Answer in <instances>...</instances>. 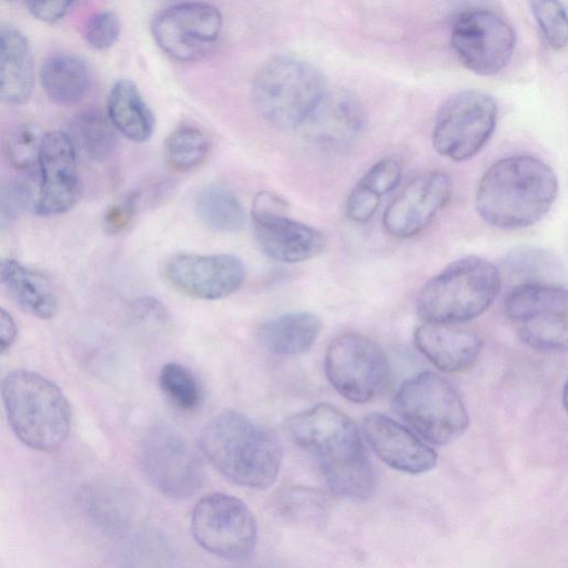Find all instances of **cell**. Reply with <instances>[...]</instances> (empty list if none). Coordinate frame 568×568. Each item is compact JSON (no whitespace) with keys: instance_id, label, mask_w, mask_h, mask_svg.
Returning <instances> with one entry per match:
<instances>
[{"instance_id":"484cf974","label":"cell","mask_w":568,"mask_h":568,"mask_svg":"<svg viewBox=\"0 0 568 568\" xmlns=\"http://www.w3.org/2000/svg\"><path fill=\"white\" fill-rule=\"evenodd\" d=\"M22 311L40 320L57 312V298L45 278L14 260H6L2 282Z\"/></svg>"},{"instance_id":"836d02e7","label":"cell","mask_w":568,"mask_h":568,"mask_svg":"<svg viewBox=\"0 0 568 568\" xmlns=\"http://www.w3.org/2000/svg\"><path fill=\"white\" fill-rule=\"evenodd\" d=\"M402 172L400 161L394 156H386L374 163L359 182L382 197L398 185Z\"/></svg>"},{"instance_id":"ba28073f","label":"cell","mask_w":568,"mask_h":568,"mask_svg":"<svg viewBox=\"0 0 568 568\" xmlns=\"http://www.w3.org/2000/svg\"><path fill=\"white\" fill-rule=\"evenodd\" d=\"M324 368L336 392L354 403H366L379 395L390 375L379 344L358 333H344L331 342Z\"/></svg>"},{"instance_id":"7402d4cb","label":"cell","mask_w":568,"mask_h":568,"mask_svg":"<svg viewBox=\"0 0 568 568\" xmlns=\"http://www.w3.org/2000/svg\"><path fill=\"white\" fill-rule=\"evenodd\" d=\"M34 63L28 39L17 29L0 31V102L26 103L33 91Z\"/></svg>"},{"instance_id":"60d3db41","label":"cell","mask_w":568,"mask_h":568,"mask_svg":"<svg viewBox=\"0 0 568 568\" xmlns=\"http://www.w3.org/2000/svg\"><path fill=\"white\" fill-rule=\"evenodd\" d=\"M6 260L0 257V283L2 282Z\"/></svg>"},{"instance_id":"cb8c5ba5","label":"cell","mask_w":568,"mask_h":568,"mask_svg":"<svg viewBox=\"0 0 568 568\" xmlns=\"http://www.w3.org/2000/svg\"><path fill=\"white\" fill-rule=\"evenodd\" d=\"M108 118L116 131L128 140L142 143L154 130V116L135 83L128 79L116 81L108 98Z\"/></svg>"},{"instance_id":"7c38bea8","label":"cell","mask_w":568,"mask_h":568,"mask_svg":"<svg viewBox=\"0 0 568 568\" xmlns=\"http://www.w3.org/2000/svg\"><path fill=\"white\" fill-rule=\"evenodd\" d=\"M288 432L294 443L318 462L323 475L367 456L354 422L325 403L293 416Z\"/></svg>"},{"instance_id":"b9f144b4","label":"cell","mask_w":568,"mask_h":568,"mask_svg":"<svg viewBox=\"0 0 568 568\" xmlns=\"http://www.w3.org/2000/svg\"><path fill=\"white\" fill-rule=\"evenodd\" d=\"M3 1H17V0H3Z\"/></svg>"},{"instance_id":"4fadbf2b","label":"cell","mask_w":568,"mask_h":568,"mask_svg":"<svg viewBox=\"0 0 568 568\" xmlns=\"http://www.w3.org/2000/svg\"><path fill=\"white\" fill-rule=\"evenodd\" d=\"M450 42L457 58L468 70L480 75H493L510 61L515 32L498 13L471 9L454 20Z\"/></svg>"},{"instance_id":"ffe728a7","label":"cell","mask_w":568,"mask_h":568,"mask_svg":"<svg viewBox=\"0 0 568 568\" xmlns=\"http://www.w3.org/2000/svg\"><path fill=\"white\" fill-rule=\"evenodd\" d=\"M362 428L365 440L376 456L396 470L416 475L436 465L437 455L433 448L410 428L384 414H367Z\"/></svg>"},{"instance_id":"4316f807","label":"cell","mask_w":568,"mask_h":568,"mask_svg":"<svg viewBox=\"0 0 568 568\" xmlns=\"http://www.w3.org/2000/svg\"><path fill=\"white\" fill-rule=\"evenodd\" d=\"M195 210L206 226L219 232H236L245 222L241 202L232 191L221 185L203 189L196 197Z\"/></svg>"},{"instance_id":"52a82bcc","label":"cell","mask_w":568,"mask_h":568,"mask_svg":"<svg viewBox=\"0 0 568 568\" xmlns=\"http://www.w3.org/2000/svg\"><path fill=\"white\" fill-rule=\"evenodd\" d=\"M497 122V105L486 92L464 90L448 98L435 116V151L453 161L476 155L488 142Z\"/></svg>"},{"instance_id":"6da1fadb","label":"cell","mask_w":568,"mask_h":568,"mask_svg":"<svg viewBox=\"0 0 568 568\" xmlns=\"http://www.w3.org/2000/svg\"><path fill=\"white\" fill-rule=\"evenodd\" d=\"M558 194L554 170L531 155H513L491 164L480 178L475 207L489 225L518 230L539 222Z\"/></svg>"},{"instance_id":"d6986e66","label":"cell","mask_w":568,"mask_h":568,"mask_svg":"<svg viewBox=\"0 0 568 568\" xmlns=\"http://www.w3.org/2000/svg\"><path fill=\"white\" fill-rule=\"evenodd\" d=\"M452 181L442 171L413 179L388 204L383 215L386 232L396 239H409L423 232L446 205Z\"/></svg>"},{"instance_id":"7bdbcfd3","label":"cell","mask_w":568,"mask_h":568,"mask_svg":"<svg viewBox=\"0 0 568 568\" xmlns=\"http://www.w3.org/2000/svg\"><path fill=\"white\" fill-rule=\"evenodd\" d=\"M0 31H1V28H0Z\"/></svg>"},{"instance_id":"30bf717a","label":"cell","mask_w":568,"mask_h":568,"mask_svg":"<svg viewBox=\"0 0 568 568\" xmlns=\"http://www.w3.org/2000/svg\"><path fill=\"white\" fill-rule=\"evenodd\" d=\"M191 530L206 551L227 560H243L254 550L257 526L253 513L237 497L213 493L200 499Z\"/></svg>"},{"instance_id":"7a4b0ae2","label":"cell","mask_w":568,"mask_h":568,"mask_svg":"<svg viewBox=\"0 0 568 568\" xmlns=\"http://www.w3.org/2000/svg\"><path fill=\"white\" fill-rule=\"evenodd\" d=\"M199 446L226 479L242 487L265 489L280 473L283 452L276 435L233 409L206 423Z\"/></svg>"},{"instance_id":"5b68a950","label":"cell","mask_w":568,"mask_h":568,"mask_svg":"<svg viewBox=\"0 0 568 568\" xmlns=\"http://www.w3.org/2000/svg\"><path fill=\"white\" fill-rule=\"evenodd\" d=\"M394 408L414 433L436 446L456 440L469 424L459 394L432 371L405 379L395 394Z\"/></svg>"},{"instance_id":"d6a6232c","label":"cell","mask_w":568,"mask_h":568,"mask_svg":"<svg viewBox=\"0 0 568 568\" xmlns=\"http://www.w3.org/2000/svg\"><path fill=\"white\" fill-rule=\"evenodd\" d=\"M531 13L547 43L556 50L567 43V14L559 0H530Z\"/></svg>"},{"instance_id":"83f0119b","label":"cell","mask_w":568,"mask_h":568,"mask_svg":"<svg viewBox=\"0 0 568 568\" xmlns=\"http://www.w3.org/2000/svg\"><path fill=\"white\" fill-rule=\"evenodd\" d=\"M70 130L74 146H79L92 161L106 160L115 149V129L100 111L87 110L78 114L71 121Z\"/></svg>"},{"instance_id":"9c48e42d","label":"cell","mask_w":568,"mask_h":568,"mask_svg":"<svg viewBox=\"0 0 568 568\" xmlns=\"http://www.w3.org/2000/svg\"><path fill=\"white\" fill-rule=\"evenodd\" d=\"M508 318L532 348L561 352L567 347V291L561 284H518L505 301Z\"/></svg>"},{"instance_id":"8fae6325","label":"cell","mask_w":568,"mask_h":568,"mask_svg":"<svg viewBox=\"0 0 568 568\" xmlns=\"http://www.w3.org/2000/svg\"><path fill=\"white\" fill-rule=\"evenodd\" d=\"M141 463L151 484L170 498H187L204 485L206 474L197 452L170 426H154L141 443Z\"/></svg>"},{"instance_id":"8d00e7d4","label":"cell","mask_w":568,"mask_h":568,"mask_svg":"<svg viewBox=\"0 0 568 568\" xmlns=\"http://www.w3.org/2000/svg\"><path fill=\"white\" fill-rule=\"evenodd\" d=\"M30 13L45 23H54L64 18L77 6L88 0H23Z\"/></svg>"},{"instance_id":"e575fe53","label":"cell","mask_w":568,"mask_h":568,"mask_svg":"<svg viewBox=\"0 0 568 568\" xmlns=\"http://www.w3.org/2000/svg\"><path fill=\"white\" fill-rule=\"evenodd\" d=\"M85 40L97 50L112 47L120 36V22L111 11H101L90 18L85 27Z\"/></svg>"},{"instance_id":"74e56055","label":"cell","mask_w":568,"mask_h":568,"mask_svg":"<svg viewBox=\"0 0 568 568\" xmlns=\"http://www.w3.org/2000/svg\"><path fill=\"white\" fill-rule=\"evenodd\" d=\"M132 315L135 322L146 328L161 327L168 321L164 305L151 296L136 300L132 305Z\"/></svg>"},{"instance_id":"f1b7e54d","label":"cell","mask_w":568,"mask_h":568,"mask_svg":"<svg viewBox=\"0 0 568 568\" xmlns=\"http://www.w3.org/2000/svg\"><path fill=\"white\" fill-rule=\"evenodd\" d=\"M504 267L518 284H560V262L542 248L516 247L507 254Z\"/></svg>"},{"instance_id":"f35d334b","label":"cell","mask_w":568,"mask_h":568,"mask_svg":"<svg viewBox=\"0 0 568 568\" xmlns=\"http://www.w3.org/2000/svg\"><path fill=\"white\" fill-rule=\"evenodd\" d=\"M139 193H132L123 202L111 206L106 211L104 226L108 233H120L129 225L136 211Z\"/></svg>"},{"instance_id":"603a6c76","label":"cell","mask_w":568,"mask_h":568,"mask_svg":"<svg viewBox=\"0 0 568 568\" xmlns=\"http://www.w3.org/2000/svg\"><path fill=\"white\" fill-rule=\"evenodd\" d=\"M322 328L320 317L310 312H291L264 322L258 328V341L268 352L281 356L305 353L316 341Z\"/></svg>"},{"instance_id":"277c9868","label":"cell","mask_w":568,"mask_h":568,"mask_svg":"<svg viewBox=\"0 0 568 568\" xmlns=\"http://www.w3.org/2000/svg\"><path fill=\"white\" fill-rule=\"evenodd\" d=\"M501 287L499 270L479 256L448 264L419 291L416 312L425 322L455 324L485 313Z\"/></svg>"},{"instance_id":"5bb4252c","label":"cell","mask_w":568,"mask_h":568,"mask_svg":"<svg viewBox=\"0 0 568 568\" xmlns=\"http://www.w3.org/2000/svg\"><path fill=\"white\" fill-rule=\"evenodd\" d=\"M222 30L220 11L204 2H183L158 12L151 31L156 44L169 57L194 62L215 48Z\"/></svg>"},{"instance_id":"e0dca14e","label":"cell","mask_w":568,"mask_h":568,"mask_svg":"<svg viewBox=\"0 0 568 568\" xmlns=\"http://www.w3.org/2000/svg\"><path fill=\"white\" fill-rule=\"evenodd\" d=\"M365 124V111L353 93L326 89L297 129L321 149L343 151L356 143Z\"/></svg>"},{"instance_id":"9a60e30c","label":"cell","mask_w":568,"mask_h":568,"mask_svg":"<svg viewBox=\"0 0 568 568\" xmlns=\"http://www.w3.org/2000/svg\"><path fill=\"white\" fill-rule=\"evenodd\" d=\"M288 204L278 195L260 192L252 206L255 239L262 251L273 260L296 263L320 254L323 234L315 227L287 216Z\"/></svg>"},{"instance_id":"d590c367","label":"cell","mask_w":568,"mask_h":568,"mask_svg":"<svg viewBox=\"0 0 568 568\" xmlns=\"http://www.w3.org/2000/svg\"><path fill=\"white\" fill-rule=\"evenodd\" d=\"M379 204L381 196L358 181L346 199L345 214L355 223H365L375 215Z\"/></svg>"},{"instance_id":"f546056e","label":"cell","mask_w":568,"mask_h":568,"mask_svg":"<svg viewBox=\"0 0 568 568\" xmlns=\"http://www.w3.org/2000/svg\"><path fill=\"white\" fill-rule=\"evenodd\" d=\"M164 150L166 161L172 169L179 172H190L207 160L211 142L200 128L182 124L170 133Z\"/></svg>"},{"instance_id":"1f68e13d","label":"cell","mask_w":568,"mask_h":568,"mask_svg":"<svg viewBox=\"0 0 568 568\" xmlns=\"http://www.w3.org/2000/svg\"><path fill=\"white\" fill-rule=\"evenodd\" d=\"M41 130L31 123H24L10 130L3 139V153L16 169L28 170L38 164L43 140Z\"/></svg>"},{"instance_id":"3957f363","label":"cell","mask_w":568,"mask_h":568,"mask_svg":"<svg viewBox=\"0 0 568 568\" xmlns=\"http://www.w3.org/2000/svg\"><path fill=\"white\" fill-rule=\"evenodd\" d=\"M8 423L26 446L51 453L67 440L71 424V405L50 379L28 369L8 373L0 385Z\"/></svg>"},{"instance_id":"ac0fdd59","label":"cell","mask_w":568,"mask_h":568,"mask_svg":"<svg viewBox=\"0 0 568 568\" xmlns=\"http://www.w3.org/2000/svg\"><path fill=\"white\" fill-rule=\"evenodd\" d=\"M38 164L40 187L37 214L54 216L69 211L79 196L77 152L70 135L62 131L45 133Z\"/></svg>"},{"instance_id":"8992f818","label":"cell","mask_w":568,"mask_h":568,"mask_svg":"<svg viewBox=\"0 0 568 568\" xmlns=\"http://www.w3.org/2000/svg\"><path fill=\"white\" fill-rule=\"evenodd\" d=\"M326 90L321 72L291 57H274L255 73L252 98L260 114L271 124L297 128Z\"/></svg>"},{"instance_id":"d4e9b609","label":"cell","mask_w":568,"mask_h":568,"mask_svg":"<svg viewBox=\"0 0 568 568\" xmlns=\"http://www.w3.org/2000/svg\"><path fill=\"white\" fill-rule=\"evenodd\" d=\"M40 81L52 102L70 106L87 95L90 87L89 69L77 55L54 54L43 62Z\"/></svg>"},{"instance_id":"ab89813d","label":"cell","mask_w":568,"mask_h":568,"mask_svg":"<svg viewBox=\"0 0 568 568\" xmlns=\"http://www.w3.org/2000/svg\"><path fill=\"white\" fill-rule=\"evenodd\" d=\"M17 334L18 328L13 317L0 306V355L13 344Z\"/></svg>"},{"instance_id":"4dcf8cb0","label":"cell","mask_w":568,"mask_h":568,"mask_svg":"<svg viewBox=\"0 0 568 568\" xmlns=\"http://www.w3.org/2000/svg\"><path fill=\"white\" fill-rule=\"evenodd\" d=\"M161 389L182 410H193L201 402L200 385L192 372L182 364L166 363L159 375Z\"/></svg>"},{"instance_id":"2e32d148","label":"cell","mask_w":568,"mask_h":568,"mask_svg":"<svg viewBox=\"0 0 568 568\" xmlns=\"http://www.w3.org/2000/svg\"><path fill=\"white\" fill-rule=\"evenodd\" d=\"M166 281L180 293L201 300H219L236 292L245 281L242 260L232 254L180 253L164 266Z\"/></svg>"},{"instance_id":"44dd1931","label":"cell","mask_w":568,"mask_h":568,"mask_svg":"<svg viewBox=\"0 0 568 568\" xmlns=\"http://www.w3.org/2000/svg\"><path fill=\"white\" fill-rule=\"evenodd\" d=\"M417 349L439 371L457 373L477 359L481 341L468 329L450 324L425 322L414 333Z\"/></svg>"}]
</instances>
